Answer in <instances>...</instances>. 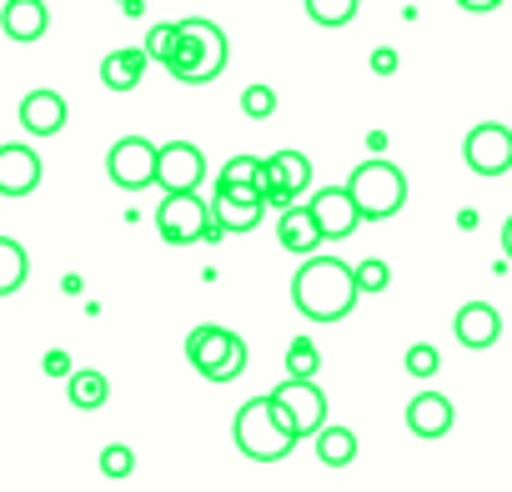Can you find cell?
I'll list each match as a JSON object with an SVG mask.
<instances>
[{
	"instance_id": "f546056e",
	"label": "cell",
	"mask_w": 512,
	"mask_h": 492,
	"mask_svg": "<svg viewBox=\"0 0 512 492\" xmlns=\"http://www.w3.org/2000/svg\"><path fill=\"white\" fill-rule=\"evenodd\" d=\"M241 111H246L251 121H267V116L277 111V91H272V86H246V91H241Z\"/></svg>"
},
{
	"instance_id": "9a60e30c",
	"label": "cell",
	"mask_w": 512,
	"mask_h": 492,
	"mask_svg": "<svg viewBox=\"0 0 512 492\" xmlns=\"http://www.w3.org/2000/svg\"><path fill=\"white\" fill-rule=\"evenodd\" d=\"M407 427H412V437H422V442L447 437V432H452V402H447L442 392H417V397L407 402Z\"/></svg>"
},
{
	"instance_id": "5bb4252c",
	"label": "cell",
	"mask_w": 512,
	"mask_h": 492,
	"mask_svg": "<svg viewBox=\"0 0 512 492\" xmlns=\"http://www.w3.org/2000/svg\"><path fill=\"white\" fill-rule=\"evenodd\" d=\"M452 337H457L467 352H487V347H497V337H502V317H497V307H492V302H467V307H457V317H452Z\"/></svg>"
},
{
	"instance_id": "4316f807",
	"label": "cell",
	"mask_w": 512,
	"mask_h": 492,
	"mask_svg": "<svg viewBox=\"0 0 512 492\" xmlns=\"http://www.w3.org/2000/svg\"><path fill=\"white\" fill-rule=\"evenodd\" d=\"M352 277H357V297H377L392 287V267L382 257H367L362 267H352Z\"/></svg>"
},
{
	"instance_id": "ac0fdd59",
	"label": "cell",
	"mask_w": 512,
	"mask_h": 492,
	"mask_svg": "<svg viewBox=\"0 0 512 492\" xmlns=\"http://www.w3.org/2000/svg\"><path fill=\"white\" fill-rule=\"evenodd\" d=\"M211 226L216 231H251L256 221H262V196H236V191H216L211 201Z\"/></svg>"
},
{
	"instance_id": "5b68a950",
	"label": "cell",
	"mask_w": 512,
	"mask_h": 492,
	"mask_svg": "<svg viewBox=\"0 0 512 492\" xmlns=\"http://www.w3.org/2000/svg\"><path fill=\"white\" fill-rule=\"evenodd\" d=\"M186 362L206 377V382H236L246 372V342L216 322H201L191 327L186 337Z\"/></svg>"
},
{
	"instance_id": "8992f818",
	"label": "cell",
	"mask_w": 512,
	"mask_h": 492,
	"mask_svg": "<svg viewBox=\"0 0 512 492\" xmlns=\"http://www.w3.org/2000/svg\"><path fill=\"white\" fill-rule=\"evenodd\" d=\"M272 407H277V417L287 422V432L302 442V437H317L322 427H327V392L317 387V382H277L272 392Z\"/></svg>"
},
{
	"instance_id": "603a6c76",
	"label": "cell",
	"mask_w": 512,
	"mask_h": 492,
	"mask_svg": "<svg viewBox=\"0 0 512 492\" xmlns=\"http://www.w3.org/2000/svg\"><path fill=\"white\" fill-rule=\"evenodd\" d=\"M31 277V257L16 236H0V297H16Z\"/></svg>"
},
{
	"instance_id": "4fadbf2b",
	"label": "cell",
	"mask_w": 512,
	"mask_h": 492,
	"mask_svg": "<svg viewBox=\"0 0 512 492\" xmlns=\"http://www.w3.org/2000/svg\"><path fill=\"white\" fill-rule=\"evenodd\" d=\"M41 186V151L6 141L0 146V196H31Z\"/></svg>"
},
{
	"instance_id": "8fae6325",
	"label": "cell",
	"mask_w": 512,
	"mask_h": 492,
	"mask_svg": "<svg viewBox=\"0 0 512 492\" xmlns=\"http://www.w3.org/2000/svg\"><path fill=\"white\" fill-rule=\"evenodd\" d=\"M462 161L477 171V176H507L512 171V131L502 121H482L467 131L462 141Z\"/></svg>"
},
{
	"instance_id": "f1b7e54d",
	"label": "cell",
	"mask_w": 512,
	"mask_h": 492,
	"mask_svg": "<svg viewBox=\"0 0 512 492\" xmlns=\"http://www.w3.org/2000/svg\"><path fill=\"white\" fill-rule=\"evenodd\" d=\"M402 367L412 372V377H437V367H442V352L432 347V342H417V347H407V357H402Z\"/></svg>"
},
{
	"instance_id": "1f68e13d",
	"label": "cell",
	"mask_w": 512,
	"mask_h": 492,
	"mask_svg": "<svg viewBox=\"0 0 512 492\" xmlns=\"http://www.w3.org/2000/svg\"><path fill=\"white\" fill-rule=\"evenodd\" d=\"M372 71H377V76H392V71H397V51H392V46L372 51Z\"/></svg>"
},
{
	"instance_id": "836d02e7",
	"label": "cell",
	"mask_w": 512,
	"mask_h": 492,
	"mask_svg": "<svg viewBox=\"0 0 512 492\" xmlns=\"http://www.w3.org/2000/svg\"><path fill=\"white\" fill-rule=\"evenodd\" d=\"M502 257H507V262H512V216H507V221H502Z\"/></svg>"
},
{
	"instance_id": "ffe728a7",
	"label": "cell",
	"mask_w": 512,
	"mask_h": 492,
	"mask_svg": "<svg viewBox=\"0 0 512 492\" xmlns=\"http://www.w3.org/2000/svg\"><path fill=\"white\" fill-rule=\"evenodd\" d=\"M146 51L141 46H121V51H111L106 61H101V81H106V91H136L141 86V76H146Z\"/></svg>"
},
{
	"instance_id": "d6a6232c",
	"label": "cell",
	"mask_w": 512,
	"mask_h": 492,
	"mask_svg": "<svg viewBox=\"0 0 512 492\" xmlns=\"http://www.w3.org/2000/svg\"><path fill=\"white\" fill-rule=\"evenodd\" d=\"M46 372H51V377H71V357H66V352H51V357H46Z\"/></svg>"
},
{
	"instance_id": "44dd1931",
	"label": "cell",
	"mask_w": 512,
	"mask_h": 492,
	"mask_svg": "<svg viewBox=\"0 0 512 492\" xmlns=\"http://www.w3.org/2000/svg\"><path fill=\"white\" fill-rule=\"evenodd\" d=\"M66 397H71V407H76V412H96V407H106L111 382H106V372L81 367V372H71V377H66Z\"/></svg>"
},
{
	"instance_id": "7c38bea8",
	"label": "cell",
	"mask_w": 512,
	"mask_h": 492,
	"mask_svg": "<svg viewBox=\"0 0 512 492\" xmlns=\"http://www.w3.org/2000/svg\"><path fill=\"white\" fill-rule=\"evenodd\" d=\"M307 211H312V221H317L322 241H342V236H352V231L362 226V216H357V206H352L347 186H322V191L307 201Z\"/></svg>"
},
{
	"instance_id": "83f0119b",
	"label": "cell",
	"mask_w": 512,
	"mask_h": 492,
	"mask_svg": "<svg viewBox=\"0 0 512 492\" xmlns=\"http://www.w3.org/2000/svg\"><path fill=\"white\" fill-rule=\"evenodd\" d=\"M141 51H146V61H161V66H166L171 51H176V21H156V26L146 31V46H141Z\"/></svg>"
},
{
	"instance_id": "277c9868",
	"label": "cell",
	"mask_w": 512,
	"mask_h": 492,
	"mask_svg": "<svg viewBox=\"0 0 512 492\" xmlns=\"http://www.w3.org/2000/svg\"><path fill=\"white\" fill-rule=\"evenodd\" d=\"M347 196H352V206H357L362 221H387V216H397L407 206V176H402V166H392V161L377 156V161H362L352 171Z\"/></svg>"
},
{
	"instance_id": "4dcf8cb0",
	"label": "cell",
	"mask_w": 512,
	"mask_h": 492,
	"mask_svg": "<svg viewBox=\"0 0 512 492\" xmlns=\"http://www.w3.org/2000/svg\"><path fill=\"white\" fill-rule=\"evenodd\" d=\"M101 472H106V477H131V472H136V452H131L126 442H111V447L101 452Z\"/></svg>"
},
{
	"instance_id": "7402d4cb",
	"label": "cell",
	"mask_w": 512,
	"mask_h": 492,
	"mask_svg": "<svg viewBox=\"0 0 512 492\" xmlns=\"http://www.w3.org/2000/svg\"><path fill=\"white\" fill-rule=\"evenodd\" d=\"M216 191H236V196H262V156H231L216 176Z\"/></svg>"
},
{
	"instance_id": "9c48e42d",
	"label": "cell",
	"mask_w": 512,
	"mask_h": 492,
	"mask_svg": "<svg viewBox=\"0 0 512 492\" xmlns=\"http://www.w3.org/2000/svg\"><path fill=\"white\" fill-rule=\"evenodd\" d=\"M156 156H161L156 141H146V136H121V141L106 151V176H111L121 191H146V186H156Z\"/></svg>"
},
{
	"instance_id": "d4e9b609",
	"label": "cell",
	"mask_w": 512,
	"mask_h": 492,
	"mask_svg": "<svg viewBox=\"0 0 512 492\" xmlns=\"http://www.w3.org/2000/svg\"><path fill=\"white\" fill-rule=\"evenodd\" d=\"M317 372H322V347L312 337H297L287 347V377L292 382H317Z\"/></svg>"
},
{
	"instance_id": "30bf717a",
	"label": "cell",
	"mask_w": 512,
	"mask_h": 492,
	"mask_svg": "<svg viewBox=\"0 0 512 492\" xmlns=\"http://www.w3.org/2000/svg\"><path fill=\"white\" fill-rule=\"evenodd\" d=\"M206 181V156L191 141H166L156 156V186L166 196H196V186Z\"/></svg>"
},
{
	"instance_id": "52a82bcc",
	"label": "cell",
	"mask_w": 512,
	"mask_h": 492,
	"mask_svg": "<svg viewBox=\"0 0 512 492\" xmlns=\"http://www.w3.org/2000/svg\"><path fill=\"white\" fill-rule=\"evenodd\" d=\"M156 231H161V241H171V246H191V241H216L221 231L211 226V206L201 201V191L196 196H161V206H156Z\"/></svg>"
},
{
	"instance_id": "ba28073f",
	"label": "cell",
	"mask_w": 512,
	"mask_h": 492,
	"mask_svg": "<svg viewBox=\"0 0 512 492\" xmlns=\"http://www.w3.org/2000/svg\"><path fill=\"white\" fill-rule=\"evenodd\" d=\"M307 186H312V161L302 151H272V156H262V206L292 211Z\"/></svg>"
},
{
	"instance_id": "3957f363",
	"label": "cell",
	"mask_w": 512,
	"mask_h": 492,
	"mask_svg": "<svg viewBox=\"0 0 512 492\" xmlns=\"http://www.w3.org/2000/svg\"><path fill=\"white\" fill-rule=\"evenodd\" d=\"M231 442H236L241 457H251V462H282V457H292V447H297V437H292L287 422L277 417L272 397L241 402V412H236V422H231Z\"/></svg>"
},
{
	"instance_id": "d6986e66",
	"label": "cell",
	"mask_w": 512,
	"mask_h": 492,
	"mask_svg": "<svg viewBox=\"0 0 512 492\" xmlns=\"http://www.w3.org/2000/svg\"><path fill=\"white\" fill-rule=\"evenodd\" d=\"M277 241H282V252H292V257H312L317 246H322V231H317V221H312L307 206H292L277 221Z\"/></svg>"
},
{
	"instance_id": "7a4b0ae2",
	"label": "cell",
	"mask_w": 512,
	"mask_h": 492,
	"mask_svg": "<svg viewBox=\"0 0 512 492\" xmlns=\"http://www.w3.org/2000/svg\"><path fill=\"white\" fill-rule=\"evenodd\" d=\"M166 71L181 81V86H206L226 71V31L216 21H176V51L166 61Z\"/></svg>"
},
{
	"instance_id": "484cf974",
	"label": "cell",
	"mask_w": 512,
	"mask_h": 492,
	"mask_svg": "<svg viewBox=\"0 0 512 492\" xmlns=\"http://www.w3.org/2000/svg\"><path fill=\"white\" fill-rule=\"evenodd\" d=\"M307 16H312L317 26L337 31V26H352V16H357V0H307Z\"/></svg>"
},
{
	"instance_id": "2e32d148",
	"label": "cell",
	"mask_w": 512,
	"mask_h": 492,
	"mask_svg": "<svg viewBox=\"0 0 512 492\" xmlns=\"http://www.w3.org/2000/svg\"><path fill=\"white\" fill-rule=\"evenodd\" d=\"M66 116H71V106H66L61 91H31V96L21 101V126H26L31 136H56V131H66Z\"/></svg>"
},
{
	"instance_id": "6da1fadb",
	"label": "cell",
	"mask_w": 512,
	"mask_h": 492,
	"mask_svg": "<svg viewBox=\"0 0 512 492\" xmlns=\"http://www.w3.org/2000/svg\"><path fill=\"white\" fill-rule=\"evenodd\" d=\"M292 307L307 322H342L357 307V277L342 257H307L292 277Z\"/></svg>"
},
{
	"instance_id": "e0dca14e",
	"label": "cell",
	"mask_w": 512,
	"mask_h": 492,
	"mask_svg": "<svg viewBox=\"0 0 512 492\" xmlns=\"http://www.w3.org/2000/svg\"><path fill=\"white\" fill-rule=\"evenodd\" d=\"M0 31H6L11 41L31 46L51 31V11L41 6V0H6V11H0Z\"/></svg>"
},
{
	"instance_id": "cb8c5ba5",
	"label": "cell",
	"mask_w": 512,
	"mask_h": 492,
	"mask_svg": "<svg viewBox=\"0 0 512 492\" xmlns=\"http://www.w3.org/2000/svg\"><path fill=\"white\" fill-rule=\"evenodd\" d=\"M357 457V432L352 427H322L317 432V462L322 467H352Z\"/></svg>"
}]
</instances>
